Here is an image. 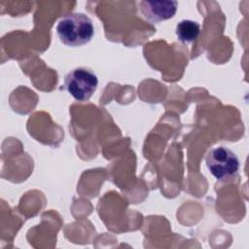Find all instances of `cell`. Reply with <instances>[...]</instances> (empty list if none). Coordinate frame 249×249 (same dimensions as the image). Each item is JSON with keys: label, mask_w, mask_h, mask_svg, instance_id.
Wrapping results in <instances>:
<instances>
[{"label": "cell", "mask_w": 249, "mask_h": 249, "mask_svg": "<svg viewBox=\"0 0 249 249\" xmlns=\"http://www.w3.org/2000/svg\"><path fill=\"white\" fill-rule=\"evenodd\" d=\"M59 40L69 47H80L88 44L94 34L91 19L82 13H71L62 17L56 25Z\"/></svg>", "instance_id": "cell-1"}, {"label": "cell", "mask_w": 249, "mask_h": 249, "mask_svg": "<svg viewBox=\"0 0 249 249\" xmlns=\"http://www.w3.org/2000/svg\"><path fill=\"white\" fill-rule=\"evenodd\" d=\"M210 173L218 180H225L234 176L239 169L237 156L229 148L219 146L211 149L205 159Z\"/></svg>", "instance_id": "cell-2"}, {"label": "cell", "mask_w": 249, "mask_h": 249, "mask_svg": "<svg viewBox=\"0 0 249 249\" xmlns=\"http://www.w3.org/2000/svg\"><path fill=\"white\" fill-rule=\"evenodd\" d=\"M97 76L89 69L79 67L67 73L64 79L66 90L78 101L89 99L97 89Z\"/></svg>", "instance_id": "cell-3"}, {"label": "cell", "mask_w": 249, "mask_h": 249, "mask_svg": "<svg viewBox=\"0 0 249 249\" xmlns=\"http://www.w3.org/2000/svg\"><path fill=\"white\" fill-rule=\"evenodd\" d=\"M142 16L149 21L157 23L171 18L176 11L177 1H141L138 3Z\"/></svg>", "instance_id": "cell-4"}, {"label": "cell", "mask_w": 249, "mask_h": 249, "mask_svg": "<svg viewBox=\"0 0 249 249\" xmlns=\"http://www.w3.org/2000/svg\"><path fill=\"white\" fill-rule=\"evenodd\" d=\"M176 36L183 44H191L200 34V25L192 19H183L176 25Z\"/></svg>", "instance_id": "cell-5"}]
</instances>
